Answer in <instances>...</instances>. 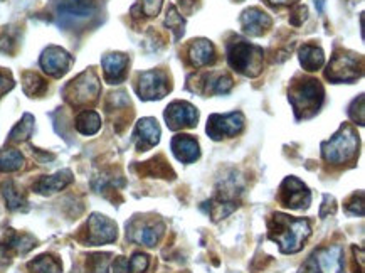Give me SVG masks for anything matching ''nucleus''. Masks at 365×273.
Returning <instances> with one entry per match:
<instances>
[{
    "label": "nucleus",
    "instance_id": "obj_26",
    "mask_svg": "<svg viewBox=\"0 0 365 273\" xmlns=\"http://www.w3.org/2000/svg\"><path fill=\"white\" fill-rule=\"evenodd\" d=\"M22 86H24L26 95H29L31 98H39L48 91V81L43 76H39L38 73L27 71L22 75Z\"/></svg>",
    "mask_w": 365,
    "mask_h": 273
},
{
    "label": "nucleus",
    "instance_id": "obj_28",
    "mask_svg": "<svg viewBox=\"0 0 365 273\" xmlns=\"http://www.w3.org/2000/svg\"><path fill=\"white\" fill-rule=\"evenodd\" d=\"M27 268L32 273H61L63 272V267L59 260H56L54 257H51V254H41V257L36 258V260L29 262V265Z\"/></svg>",
    "mask_w": 365,
    "mask_h": 273
},
{
    "label": "nucleus",
    "instance_id": "obj_34",
    "mask_svg": "<svg viewBox=\"0 0 365 273\" xmlns=\"http://www.w3.org/2000/svg\"><path fill=\"white\" fill-rule=\"evenodd\" d=\"M128 265H130L132 273H147L150 265V258L145 253H135L128 260Z\"/></svg>",
    "mask_w": 365,
    "mask_h": 273
},
{
    "label": "nucleus",
    "instance_id": "obj_44",
    "mask_svg": "<svg viewBox=\"0 0 365 273\" xmlns=\"http://www.w3.org/2000/svg\"><path fill=\"white\" fill-rule=\"evenodd\" d=\"M315 7L318 12H323V9H325V0H315Z\"/></svg>",
    "mask_w": 365,
    "mask_h": 273
},
{
    "label": "nucleus",
    "instance_id": "obj_8",
    "mask_svg": "<svg viewBox=\"0 0 365 273\" xmlns=\"http://www.w3.org/2000/svg\"><path fill=\"white\" fill-rule=\"evenodd\" d=\"M172 90L170 78L164 69H152L138 75L137 93L142 100H162Z\"/></svg>",
    "mask_w": 365,
    "mask_h": 273
},
{
    "label": "nucleus",
    "instance_id": "obj_20",
    "mask_svg": "<svg viewBox=\"0 0 365 273\" xmlns=\"http://www.w3.org/2000/svg\"><path fill=\"white\" fill-rule=\"evenodd\" d=\"M165 226L162 223H143L138 225L135 231H132L130 238L135 243L145 244V247H155L164 235Z\"/></svg>",
    "mask_w": 365,
    "mask_h": 273
},
{
    "label": "nucleus",
    "instance_id": "obj_21",
    "mask_svg": "<svg viewBox=\"0 0 365 273\" xmlns=\"http://www.w3.org/2000/svg\"><path fill=\"white\" fill-rule=\"evenodd\" d=\"M142 175H149V177H160V179H174L175 172L165 160L164 155H157L149 162H143L142 165L135 168Z\"/></svg>",
    "mask_w": 365,
    "mask_h": 273
},
{
    "label": "nucleus",
    "instance_id": "obj_31",
    "mask_svg": "<svg viewBox=\"0 0 365 273\" xmlns=\"http://www.w3.org/2000/svg\"><path fill=\"white\" fill-rule=\"evenodd\" d=\"M164 0H138L132 7L133 17H155L160 12Z\"/></svg>",
    "mask_w": 365,
    "mask_h": 273
},
{
    "label": "nucleus",
    "instance_id": "obj_25",
    "mask_svg": "<svg viewBox=\"0 0 365 273\" xmlns=\"http://www.w3.org/2000/svg\"><path fill=\"white\" fill-rule=\"evenodd\" d=\"M101 128L100 115L93 110H85L76 117V130L83 135H95Z\"/></svg>",
    "mask_w": 365,
    "mask_h": 273
},
{
    "label": "nucleus",
    "instance_id": "obj_7",
    "mask_svg": "<svg viewBox=\"0 0 365 273\" xmlns=\"http://www.w3.org/2000/svg\"><path fill=\"white\" fill-rule=\"evenodd\" d=\"M56 21L63 27H75L98 14L100 0H56Z\"/></svg>",
    "mask_w": 365,
    "mask_h": 273
},
{
    "label": "nucleus",
    "instance_id": "obj_15",
    "mask_svg": "<svg viewBox=\"0 0 365 273\" xmlns=\"http://www.w3.org/2000/svg\"><path fill=\"white\" fill-rule=\"evenodd\" d=\"M128 63H130L128 61V56H125L122 53L106 54V56L101 59L105 80L108 81L110 85H120V83L127 78Z\"/></svg>",
    "mask_w": 365,
    "mask_h": 273
},
{
    "label": "nucleus",
    "instance_id": "obj_6",
    "mask_svg": "<svg viewBox=\"0 0 365 273\" xmlns=\"http://www.w3.org/2000/svg\"><path fill=\"white\" fill-rule=\"evenodd\" d=\"M101 91V85L98 80V75L93 69H88V71L81 73L80 76H76L75 80L69 81L64 86L63 95L69 105L73 106H88L93 105L98 100Z\"/></svg>",
    "mask_w": 365,
    "mask_h": 273
},
{
    "label": "nucleus",
    "instance_id": "obj_33",
    "mask_svg": "<svg viewBox=\"0 0 365 273\" xmlns=\"http://www.w3.org/2000/svg\"><path fill=\"white\" fill-rule=\"evenodd\" d=\"M349 115H350V118H352L355 123L360 125V127H364V125H365L364 95H360L357 100L352 101V105H350V108H349Z\"/></svg>",
    "mask_w": 365,
    "mask_h": 273
},
{
    "label": "nucleus",
    "instance_id": "obj_27",
    "mask_svg": "<svg viewBox=\"0 0 365 273\" xmlns=\"http://www.w3.org/2000/svg\"><path fill=\"white\" fill-rule=\"evenodd\" d=\"M0 189H2L4 199H6L9 210L17 211V210H22V207L26 206L24 194H22L19 189L16 187V184H14L12 180H6V182L0 186Z\"/></svg>",
    "mask_w": 365,
    "mask_h": 273
},
{
    "label": "nucleus",
    "instance_id": "obj_13",
    "mask_svg": "<svg viewBox=\"0 0 365 273\" xmlns=\"http://www.w3.org/2000/svg\"><path fill=\"white\" fill-rule=\"evenodd\" d=\"M164 117L170 130H180V128L196 127L199 112L196 106L187 103V101H174L167 106Z\"/></svg>",
    "mask_w": 365,
    "mask_h": 273
},
{
    "label": "nucleus",
    "instance_id": "obj_36",
    "mask_svg": "<svg viewBox=\"0 0 365 273\" xmlns=\"http://www.w3.org/2000/svg\"><path fill=\"white\" fill-rule=\"evenodd\" d=\"M347 212L352 216H364V192H359V196L354 194L347 205Z\"/></svg>",
    "mask_w": 365,
    "mask_h": 273
},
{
    "label": "nucleus",
    "instance_id": "obj_37",
    "mask_svg": "<svg viewBox=\"0 0 365 273\" xmlns=\"http://www.w3.org/2000/svg\"><path fill=\"white\" fill-rule=\"evenodd\" d=\"M307 16H308V9L305 6H298L293 9V12H291L290 16V24L291 26H302L305 21H307Z\"/></svg>",
    "mask_w": 365,
    "mask_h": 273
},
{
    "label": "nucleus",
    "instance_id": "obj_29",
    "mask_svg": "<svg viewBox=\"0 0 365 273\" xmlns=\"http://www.w3.org/2000/svg\"><path fill=\"white\" fill-rule=\"evenodd\" d=\"M24 155L16 149H7L0 152V172H14L24 165Z\"/></svg>",
    "mask_w": 365,
    "mask_h": 273
},
{
    "label": "nucleus",
    "instance_id": "obj_12",
    "mask_svg": "<svg viewBox=\"0 0 365 273\" xmlns=\"http://www.w3.org/2000/svg\"><path fill=\"white\" fill-rule=\"evenodd\" d=\"M41 68L46 75L53 78H61L69 71L73 66V56L59 46H49L43 51L39 59Z\"/></svg>",
    "mask_w": 365,
    "mask_h": 273
},
{
    "label": "nucleus",
    "instance_id": "obj_9",
    "mask_svg": "<svg viewBox=\"0 0 365 273\" xmlns=\"http://www.w3.org/2000/svg\"><path fill=\"white\" fill-rule=\"evenodd\" d=\"M244 128V115L241 112H233L228 115H211L207 120L206 132L212 140H223L239 135Z\"/></svg>",
    "mask_w": 365,
    "mask_h": 273
},
{
    "label": "nucleus",
    "instance_id": "obj_2",
    "mask_svg": "<svg viewBox=\"0 0 365 273\" xmlns=\"http://www.w3.org/2000/svg\"><path fill=\"white\" fill-rule=\"evenodd\" d=\"M288 100L298 120L310 118L322 108L325 90L315 78H298L291 83Z\"/></svg>",
    "mask_w": 365,
    "mask_h": 273
},
{
    "label": "nucleus",
    "instance_id": "obj_10",
    "mask_svg": "<svg viewBox=\"0 0 365 273\" xmlns=\"http://www.w3.org/2000/svg\"><path fill=\"white\" fill-rule=\"evenodd\" d=\"M86 238L85 243L90 244V247H98V244H106L113 243L117 239V225L113 223L112 220L103 215H91L90 220H88L86 226Z\"/></svg>",
    "mask_w": 365,
    "mask_h": 273
},
{
    "label": "nucleus",
    "instance_id": "obj_1",
    "mask_svg": "<svg viewBox=\"0 0 365 273\" xmlns=\"http://www.w3.org/2000/svg\"><path fill=\"white\" fill-rule=\"evenodd\" d=\"M270 239L278 243L281 253H297L305 247V242L312 235V228L307 220H297L286 215L271 216L270 220Z\"/></svg>",
    "mask_w": 365,
    "mask_h": 273
},
{
    "label": "nucleus",
    "instance_id": "obj_39",
    "mask_svg": "<svg viewBox=\"0 0 365 273\" xmlns=\"http://www.w3.org/2000/svg\"><path fill=\"white\" fill-rule=\"evenodd\" d=\"M14 85H16V83H14L11 73L0 71V98H2V96L6 95L7 91H11Z\"/></svg>",
    "mask_w": 365,
    "mask_h": 273
},
{
    "label": "nucleus",
    "instance_id": "obj_18",
    "mask_svg": "<svg viewBox=\"0 0 365 273\" xmlns=\"http://www.w3.org/2000/svg\"><path fill=\"white\" fill-rule=\"evenodd\" d=\"M170 147H172L174 155L177 157L180 162H184V164H192V162H196L199 157H201L199 143L196 138H192L191 135H175L172 138Z\"/></svg>",
    "mask_w": 365,
    "mask_h": 273
},
{
    "label": "nucleus",
    "instance_id": "obj_5",
    "mask_svg": "<svg viewBox=\"0 0 365 273\" xmlns=\"http://www.w3.org/2000/svg\"><path fill=\"white\" fill-rule=\"evenodd\" d=\"M364 73V59L350 51H335L325 69V78L332 83H352Z\"/></svg>",
    "mask_w": 365,
    "mask_h": 273
},
{
    "label": "nucleus",
    "instance_id": "obj_38",
    "mask_svg": "<svg viewBox=\"0 0 365 273\" xmlns=\"http://www.w3.org/2000/svg\"><path fill=\"white\" fill-rule=\"evenodd\" d=\"M298 273H323L320 263H318L317 254H312V257H310L308 260L300 267Z\"/></svg>",
    "mask_w": 365,
    "mask_h": 273
},
{
    "label": "nucleus",
    "instance_id": "obj_17",
    "mask_svg": "<svg viewBox=\"0 0 365 273\" xmlns=\"http://www.w3.org/2000/svg\"><path fill=\"white\" fill-rule=\"evenodd\" d=\"M187 54H189L187 56L189 63H191L194 68L207 66V64H212L216 61V49L211 41L207 39L192 41L187 49Z\"/></svg>",
    "mask_w": 365,
    "mask_h": 273
},
{
    "label": "nucleus",
    "instance_id": "obj_11",
    "mask_svg": "<svg viewBox=\"0 0 365 273\" xmlns=\"http://www.w3.org/2000/svg\"><path fill=\"white\" fill-rule=\"evenodd\" d=\"M280 201L290 210H305L312 202V194L300 179L286 177L280 187Z\"/></svg>",
    "mask_w": 365,
    "mask_h": 273
},
{
    "label": "nucleus",
    "instance_id": "obj_32",
    "mask_svg": "<svg viewBox=\"0 0 365 273\" xmlns=\"http://www.w3.org/2000/svg\"><path fill=\"white\" fill-rule=\"evenodd\" d=\"M165 26L174 32L175 41H179L184 36V31H186V21L182 19V16L177 12L175 6H169L167 17H165Z\"/></svg>",
    "mask_w": 365,
    "mask_h": 273
},
{
    "label": "nucleus",
    "instance_id": "obj_30",
    "mask_svg": "<svg viewBox=\"0 0 365 273\" xmlns=\"http://www.w3.org/2000/svg\"><path fill=\"white\" fill-rule=\"evenodd\" d=\"M34 132V117L29 113H26L19 123L14 127V130L9 135V140L11 142H24L32 135Z\"/></svg>",
    "mask_w": 365,
    "mask_h": 273
},
{
    "label": "nucleus",
    "instance_id": "obj_42",
    "mask_svg": "<svg viewBox=\"0 0 365 273\" xmlns=\"http://www.w3.org/2000/svg\"><path fill=\"white\" fill-rule=\"evenodd\" d=\"M179 6L182 9V12L191 14L197 6V0H179Z\"/></svg>",
    "mask_w": 365,
    "mask_h": 273
},
{
    "label": "nucleus",
    "instance_id": "obj_4",
    "mask_svg": "<svg viewBox=\"0 0 365 273\" xmlns=\"http://www.w3.org/2000/svg\"><path fill=\"white\" fill-rule=\"evenodd\" d=\"M359 152V135L350 125H344L330 140L322 143V154L328 164L342 165L354 160Z\"/></svg>",
    "mask_w": 365,
    "mask_h": 273
},
{
    "label": "nucleus",
    "instance_id": "obj_22",
    "mask_svg": "<svg viewBox=\"0 0 365 273\" xmlns=\"http://www.w3.org/2000/svg\"><path fill=\"white\" fill-rule=\"evenodd\" d=\"M300 64H302L305 71H318L325 63V54H323L322 48L315 44H303L298 51Z\"/></svg>",
    "mask_w": 365,
    "mask_h": 273
},
{
    "label": "nucleus",
    "instance_id": "obj_16",
    "mask_svg": "<svg viewBox=\"0 0 365 273\" xmlns=\"http://www.w3.org/2000/svg\"><path fill=\"white\" fill-rule=\"evenodd\" d=\"M271 26H273L271 17L268 16L266 12H263L261 9L253 7V9H248V11L243 12L241 27L246 34L253 36V38L263 36Z\"/></svg>",
    "mask_w": 365,
    "mask_h": 273
},
{
    "label": "nucleus",
    "instance_id": "obj_3",
    "mask_svg": "<svg viewBox=\"0 0 365 273\" xmlns=\"http://www.w3.org/2000/svg\"><path fill=\"white\" fill-rule=\"evenodd\" d=\"M265 53L260 46H254L248 41L234 38L228 43V63L239 75L256 78L263 71Z\"/></svg>",
    "mask_w": 365,
    "mask_h": 273
},
{
    "label": "nucleus",
    "instance_id": "obj_40",
    "mask_svg": "<svg viewBox=\"0 0 365 273\" xmlns=\"http://www.w3.org/2000/svg\"><path fill=\"white\" fill-rule=\"evenodd\" d=\"M113 273H132L130 265H128L127 258L120 257V258H117V260H115V263H113Z\"/></svg>",
    "mask_w": 365,
    "mask_h": 273
},
{
    "label": "nucleus",
    "instance_id": "obj_41",
    "mask_svg": "<svg viewBox=\"0 0 365 273\" xmlns=\"http://www.w3.org/2000/svg\"><path fill=\"white\" fill-rule=\"evenodd\" d=\"M328 207H330V215H335L337 206H335V199L332 197V196L323 197V207H322V211H320V216L322 217H325L328 215V212L325 211V210H328Z\"/></svg>",
    "mask_w": 365,
    "mask_h": 273
},
{
    "label": "nucleus",
    "instance_id": "obj_14",
    "mask_svg": "<svg viewBox=\"0 0 365 273\" xmlns=\"http://www.w3.org/2000/svg\"><path fill=\"white\" fill-rule=\"evenodd\" d=\"M133 137H135L138 152L150 150L152 147H155L157 143L160 142V127L159 123H157V120L155 118L138 120L135 132H133Z\"/></svg>",
    "mask_w": 365,
    "mask_h": 273
},
{
    "label": "nucleus",
    "instance_id": "obj_23",
    "mask_svg": "<svg viewBox=\"0 0 365 273\" xmlns=\"http://www.w3.org/2000/svg\"><path fill=\"white\" fill-rule=\"evenodd\" d=\"M315 254L322 270H334V268H337V273L344 272V252H342L340 247L322 249V252H318Z\"/></svg>",
    "mask_w": 365,
    "mask_h": 273
},
{
    "label": "nucleus",
    "instance_id": "obj_24",
    "mask_svg": "<svg viewBox=\"0 0 365 273\" xmlns=\"http://www.w3.org/2000/svg\"><path fill=\"white\" fill-rule=\"evenodd\" d=\"M204 93H212V95H226L229 93L231 88H233V78L228 75H206L204 76Z\"/></svg>",
    "mask_w": 365,
    "mask_h": 273
},
{
    "label": "nucleus",
    "instance_id": "obj_19",
    "mask_svg": "<svg viewBox=\"0 0 365 273\" xmlns=\"http://www.w3.org/2000/svg\"><path fill=\"white\" fill-rule=\"evenodd\" d=\"M73 180V174L69 170H59L54 175H49V177L39 179L38 182L34 184V191L39 194H44V196H49V194H54L61 191L68 186Z\"/></svg>",
    "mask_w": 365,
    "mask_h": 273
},
{
    "label": "nucleus",
    "instance_id": "obj_35",
    "mask_svg": "<svg viewBox=\"0 0 365 273\" xmlns=\"http://www.w3.org/2000/svg\"><path fill=\"white\" fill-rule=\"evenodd\" d=\"M108 268L110 254H93V257H90L91 273H108Z\"/></svg>",
    "mask_w": 365,
    "mask_h": 273
},
{
    "label": "nucleus",
    "instance_id": "obj_43",
    "mask_svg": "<svg viewBox=\"0 0 365 273\" xmlns=\"http://www.w3.org/2000/svg\"><path fill=\"white\" fill-rule=\"evenodd\" d=\"M300 0H266L268 6L271 7H283V6H295Z\"/></svg>",
    "mask_w": 365,
    "mask_h": 273
}]
</instances>
